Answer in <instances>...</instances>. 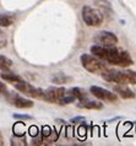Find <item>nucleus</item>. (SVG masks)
I'll list each match as a JSON object with an SVG mask.
<instances>
[{"instance_id":"obj_1","label":"nucleus","mask_w":136,"mask_h":146,"mask_svg":"<svg viewBox=\"0 0 136 146\" xmlns=\"http://www.w3.org/2000/svg\"><path fill=\"white\" fill-rule=\"evenodd\" d=\"M91 53L94 56H97L98 59L104 60L108 64H112L115 66L126 68L134 64L133 58L126 50L118 49V48H115V46L103 47L99 44H93L91 47Z\"/></svg>"},{"instance_id":"obj_2","label":"nucleus","mask_w":136,"mask_h":146,"mask_svg":"<svg viewBox=\"0 0 136 146\" xmlns=\"http://www.w3.org/2000/svg\"><path fill=\"white\" fill-rule=\"evenodd\" d=\"M101 76L108 82H114L119 85H136V71L133 70L107 69Z\"/></svg>"},{"instance_id":"obj_3","label":"nucleus","mask_w":136,"mask_h":146,"mask_svg":"<svg viewBox=\"0 0 136 146\" xmlns=\"http://www.w3.org/2000/svg\"><path fill=\"white\" fill-rule=\"evenodd\" d=\"M80 62H81L83 69H86L88 72L94 75H102L107 70V66L93 54H82L80 56Z\"/></svg>"},{"instance_id":"obj_4","label":"nucleus","mask_w":136,"mask_h":146,"mask_svg":"<svg viewBox=\"0 0 136 146\" xmlns=\"http://www.w3.org/2000/svg\"><path fill=\"white\" fill-rule=\"evenodd\" d=\"M82 20L87 26L98 27L103 22V14L94 7L85 5L82 7Z\"/></svg>"},{"instance_id":"obj_5","label":"nucleus","mask_w":136,"mask_h":146,"mask_svg":"<svg viewBox=\"0 0 136 146\" xmlns=\"http://www.w3.org/2000/svg\"><path fill=\"white\" fill-rule=\"evenodd\" d=\"M13 85L17 91L22 92L23 95H26L28 97H33V98H42L43 97V90L42 88L32 86L31 84L26 82V81H23V80H20V81H17V82H14Z\"/></svg>"},{"instance_id":"obj_6","label":"nucleus","mask_w":136,"mask_h":146,"mask_svg":"<svg viewBox=\"0 0 136 146\" xmlns=\"http://www.w3.org/2000/svg\"><path fill=\"white\" fill-rule=\"evenodd\" d=\"M90 92L91 95H93L96 98L101 100V101H104V102H110V103H117L119 101V97L117 93H113L110 91L106 90L103 87H99V86H91L90 87Z\"/></svg>"},{"instance_id":"obj_7","label":"nucleus","mask_w":136,"mask_h":146,"mask_svg":"<svg viewBox=\"0 0 136 146\" xmlns=\"http://www.w3.org/2000/svg\"><path fill=\"white\" fill-rule=\"evenodd\" d=\"M94 42L96 44H99V46H103V47H113L118 44V37L113 32L101 31L94 36Z\"/></svg>"},{"instance_id":"obj_8","label":"nucleus","mask_w":136,"mask_h":146,"mask_svg":"<svg viewBox=\"0 0 136 146\" xmlns=\"http://www.w3.org/2000/svg\"><path fill=\"white\" fill-rule=\"evenodd\" d=\"M65 93L66 90L64 87H49L46 91H43L42 100L49 103H58Z\"/></svg>"},{"instance_id":"obj_9","label":"nucleus","mask_w":136,"mask_h":146,"mask_svg":"<svg viewBox=\"0 0 136 146\" xmlns=\"http://www.w3.org/2000/svg\"><path fill=\"white\" fill-rule=\"evenodd\" d=\"M7 100L16 108H32L33 107V102L31 100H27L25 97H21L18 95H9L7 96Z\"/></svg>"},{"instance_id":"obj_10","label":"nucleus","mask_w":136,"mask_h":146,"mask_svg":"<svg viewBox=\"0 0 136 146\" xmlns=\"http://www.w3.org/2000/svg\"><path fill=\"white\" fill-rule=\"evenodd\" d=\"M113 90L117 92L118 96H120L124 100H133L136 97V93L134 91H131L129 87L126 86H121V85H118V86H114Z\"/></svg>"},{"instance_id":"obj_11","label":"nucleus","mask_w":136,"mask_h":146,"mask_svg":"<svg viewBox=\"0 0 136 146\" xmlns=\"http://www.w3.org/2000/svg\"><path fill=\"white\" fill-rule=\"evenodd\" d=\"M94 5L98 7L99 11L103 14L110 15L113 14V9H112V4L108 1V0H94Z\"/></svg>"},{"instance_id":"obj_12","label":"nucleus","mask_w":136,"mask_h":146,"mask_svg":"<svg viewBox=\"0 0 136 146\" xmlns=\"http://www.w3.org/2000/svg\"><path fill=\"white\" fill-rule=\"evenodd\" d=\"M73 81V78L71 76H67L66 74H63V72H57L51 76V82L57 84V85H65L69 84Z\"/></svg>"},{"instance_id":"obj_13","label":"nucleus","mask_w":136,"mask_h":146,"mask_svg":"<svg viewBox=\"0 0 136 146\" xmlns=\"http://www.w3.org/2000/svg\"><path fill=\"white\" fill-rule=\"evenodd\" d=\"M79 108H86V109H99L103 108V103L98 102V101H82V102H80V104H77Z\"/></svg>"},{"instance_id":"obj_14","label":"nucleus","mask_w":136,"mask_h":146,"mask_svg":"<svg viewBox=\"0 0 136 146\" xmlns=\"http://www.w3.org/2000/svg\"><path fill=\"white\" fill-rule=\"evenodd\" d=\"M0 78H1L3 80L7 81V82H11V84L17 82V81L22 80V78H21V76H20V75H17V74H14V72H10L9 70H7V71H3L1 74H0Z\"/></svg>"},{"instance_id":"obj_15","label":"nucleus","mask_w":136,"mask_h":146,"mask_svg":"<svg viewBox=\"0 0 136 146\" xmlns=\"http://www.w3.org/2000/svg\"><path fill=\"white\" fill-rule=\"evenodd\" d=\"M15 21V16L10 14H0V27H10Z\"/></svg>"},{"instance_id":"obj_16","label":"nucleus","mask_w":136,"mask_h":146,"mask_svg":"<svg viewBox=\"0 0 136 146\" xmlns=\"http://www.w3.org/2000/svg\"><path fill=\"white\" fill-rule=\"evenodd\" d=\"M69 93H71L76 100H79L80 102H82V101H86L87 100V95L85 93V91L81 90V88H79V87H74V88H71V90L69 91Z\"/></svg>"},{"instance_id":"obj_17","label":"nucleus","mask_w":136,"mask_h":146,"mask_svg":"<svg viewBox=\"0 0 136 146\" xmlns=\"http://www.w3.org/2000/svg\"><path fill=\"white\" fill-rule=\"evenodd\" d=\"M13 68V60L9 59L5 55H0V70L7 71Z\"/></svg>"},{"instance_id":"obj_18","label":"nucleus","mask_w":136,"mask_h":146,"mask_svg":"<svg viewBox=\"0 0 136 146\" xmlns=\"http://www.w3.org/2000/svg\"><path fill=\"white\" fill-rule=\"evenodd\" d=\"M75 101H76V98H75L73 95H71V93H69V95H67V93H65V95H64L61 98H60V101L58 102V104H60V106H66V104L74 103Z\"/></svg>"},{"instance_id":"obj_19","label":"nucleus","mask_w":136,"mask_h":146,"mask_svg":"<svg viewBox=\"0 0 136 146\" xmlns=\"http://www.w3.org/2000/svg\"><path fill=\"white\" fill-rule=\"evenodd\" d=\"M16 136H17V139L16 137L11 139V145H26L27 144L23 135H16Z\"/></svg>"},{"instance_id":"obj_20","label":"nucleus","mask_w":136,"mask_h":146,"mask_svg":"<svg viewBox=\"0 0 136 146\" xmlns=\"http://www.w3.org/2000/svg\"><path fill=\"white\" fill-rule=\"evenodd\" d=\"M7 44V38L3 31H0V48H5Z\"/></svg>"},{"instance_id":"obj_21","label":"nucleus","mask_w":136,"mask_h":146,"mask_svg":"<svg viewBox=\"0 0 136 146\" xmlns=\"http://www.w3.org/2000/svg\"><path fill=\"white\" fill-rule=\"evenodd\" d=\"M15 119H23V120H31L32 117L28 114H14L13 115Z\"/></svg>"},{"instance_id":"obj_22","label":"nucleus","mask_w":136,"mask_h":146,"mask_svg":"<svg viewBox=\"0 0 136 146\" xmlns=\"http://www.w3.org/2000/svg\"><path fill=\"white\" fill-rule=\"evenodd\" d=\"M83 119H85V117L79 115V117H75V118L71 119V120H70V123H71V124H77V123H80V121H82Z\"/></svg>"},{"instance_id":"obj_23","label":"nucleus","mask_w":136,"mask_h":146,"mask_svg":"<svg viewBox=\"0 0 136 146\" xmlns=\"http://www.w3.org/2000/svg\"><path fill=\"white\" fill-rule=\"evenodd\" d=\"M30 131H31V135H32V136H36V135L38 134V133H37L38 130H37V128H36V127H32V128L30 129Z\"/></svg>"},{"instance_id":"obj_24","label":"nucleus","mask_w":136,"mask_h":146,"mask_svg":"<svg viewBox=\"0 0 136 146\" xmlns=\"http://www.w3.org/2000/svg\"><path fill=\"white\" fill-rule=\"evenodd\" d=\"M0 92H6V86L0 81Z\"/></svg>"},{"instance_id":"obj_25","label":"nucleus","mask_w":136,"mask_h":146,"mask_svg":"<svg viewBox=\"0 0 136 146\" xmlns=\"http://www.w3.org/2000/svg\"><path fill=\"white\" fill-rule=\"evenodd\" d=\"M1 145H4V137H3L1 131H0V146H1Z\"/></svg>"}]
</instances>
